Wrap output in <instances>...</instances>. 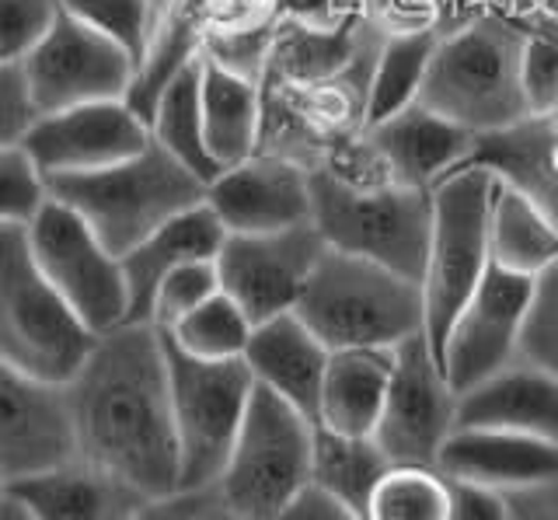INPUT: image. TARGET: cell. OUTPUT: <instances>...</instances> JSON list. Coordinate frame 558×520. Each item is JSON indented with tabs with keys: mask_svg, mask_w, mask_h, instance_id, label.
Listing matches in <instances>:
<instances>
[{
	"mask_svg": "<svg viewBox=\"0 0 558 520\" xmlns=\"http://www.w3.org/2000/svg\"><path fill=\"white\" fill-rule=\"evenodd\" d=\"M66 391L77 415L81 458L122 475L150 499L182 493L161 328L126 322L105 332Z\"/></svg>",
	"mask_w": 558,
	"mask_h": 520,
	"instance_id": "1",
	"label": "cell"
},
{
	"mask_svg": "<svg viewBox=\"0 0 558 520\" xmlns=\"http://www.w3.org/2000/svg\"><path fill=\"white\" fill-rule=\"evenodd\" d=\"M314 214L328 249L388 266L423 283L433 238V189H412L388 176L360 179L336 165L311 168Z\"/></svg>",
	"mask_w": 558,
	"mask_h": 520,
	"instance_id": "2",
	"label": "cell"
},
{
	"mask_svg": "<svg viewBox=\"0 0 558 520\" xmlns=\"http://www.w3.org/2000/svg\"><path fill=\"white\" fill-rule=\"evenodd\" d=\"M301 322L331 353L339 350H398L426 332V293L371 258L325 249L296 304Z\"/></svg>",
	"mask_w": 558,
	"mask_h": 520,
	"instance_id": "3",
	"label": "cell"
},
{
	"mask_svg": "<svg viewBox=\"0 0 558 520\" xmlns=\"http://www.w3.org/2000/svg\"><path fill=\"white\" fill-rule=\"evenodd\" d=\"M98 339L35 266L25 223H0V363L46 385H70Z\"/></svg>",
	"mask_w": 558,
	"mask_h": 520,
	"instance_id": "4",
	"label": "cell"
},
{
	"mask_svg": "<svg viewBox=\"0 0 558 520\" xmlns=\"http://www.w3.org/2000/svg\"><path fill=\"white\" fill-rule=\"evenodd\" d=\"M531 28L506 19H478L440 36L418 101L482 136L527 123L523 43Z\"/></svg>",
	"mask_w": 558,
	"mask_h": 520,
	"instance_id": "5",
	"label": "cell"
},
{
	"mask_svg": "<svg viewBox=\"0 0 558 520\" xmlns=\"http://www.w3.org/2000/svg\"><path fill=\"white\" fill-rule=\"evenodd\" d=\"M52 196L77 210L119 258L168 220L206 203V182L168 147L150 141L133 158L87 176L49 179Z\"/></svg>",
	"mask_w": 558,
	"mask_h": 520,
	"instance_id": "6",
	"label": "cell"
},
{
	"mask_svg": "<svg viewBox=\"0 0 558 520\" xmlns=\"http://www.w3.org/2000/svg\"><path fill=\"white\" fill-rule=\"evenodd\" d=\"M499 182L502 179L493 165L468 161L433 189V238L423 293L426 339L436 360L444 356V342L461 307L493 266V206Z\"/></svg>",
	"mask_w": 558,
	"mask_h": 520,
	"instance_id": "7",
	"label": "cell"
},
{
	"mask_svg": "<svg viewBox=\"0 0 558 520\" xmlns=\"http://www.w3.org/2000/svg\"><path fill=\"white\" fill-rule=\"evenodd\" d=\"M314 437L318 423L255 385L231 461L214 489L217 503L241 520H276L314 482Z\"/></svg>",
	"mask_w": 558,
	"mask_h": 520,
	"instance_id": "8",
	"label": "cell"
},
{
	"mask_svg": "<svg viewBox=\"0 0 558 520\" xmlns=\"http://www.w3.org/2000/svg\"><path fill=\"white\" fill-rule=\"evenodd\" d=\"M171 406L182 458V493H214L248 415L255 377L244 360L189 356L168 336Z\"/></svg>",
	"mask_w": 558,
	"mask_h": 520,
	"instance_id": "9",
	"label": "cell"
},
{
	"mask_svg": "<svg viewBox=\"0 0 558 520\" xmlns=\"http://www.w3.org/2000/svg\"><path fill=\"white\" fill-rule=\"evenodd\" d=\"M25 231L35 266L98 336L130 322V283L122 258L77 210L52 196Z\"/></svg>",
	"mask_w": 558,
	"mask_h": 520,
	"instance_id": "10",
	"label": "cell"
},
{
	"mask_svg": "<svg viewBox=\"0 0 558 520\" xmlns=\"http://www.w3.org/2000/svg\"><path fill=\"white\" fill-rule=\"evenodd\" d=\"M22 66L43 116H49L74 106H92V101L126 98L140 60L112 36L63 11L49 36L22 60Z\"/></svg>",
	"mask_w": 558,
	"mask_h": 520,
	"instance_id": "11",
	"label": "cell"
},
{
	"mask_svg": "<svg viewBox=\"0 0 558 520\" xmlns=\"http://www.w3.org/2000/svg\"><path fill=\"white\" fill-rule=\"evenodd\" d=\"M458 430V391L423 336L405 339L395 350L388 402H384L374 440L395 464L436 468L440 447Z\"/></svg>",
	"mask_w": 558,
	"mask_h": 520,
	"instance_id": "12",
	"label": "cell"
},
{
	"mask_svg": "<svg viewBox=\"0 0 558 520\" xmlns=\"http://www.w3.org/2000/svg\"><path fill=\"white\" fill-rule=\"evenodd\" d=\"M531 293L534 276L513 273L499 263L485 269L482 283L453 322L440 356L458 398L520 360V336L531 311Z\"/></svg>",
	"mask_w": 558,
	"mask_h": 520,
	"instance_id": "13",
	"label": "cell"
},
{
	"mask_svg": "<svg viewBox=\"0 0 558 520\" xmlns=\"http://www.w3.org/2000/svg\"><path fill=\"white\" fill-rule=\"evenodd\" d=\"M325 249V238L314 223L262 234H227L217 255L220 287L255 325L290 315L301 304Z\"/></svg>",
	"mask_w": 558,
	"mask_h": 520,
	"instance_id": "14",
	"label": "cell"
},
{
	"mask_svg": "<svg viewBox=\"0 0 558 520\" xmlns=\"http://www.w3.org/2000/svg\"><path fill=\"white\" fill-rule=\"evenodd\" d=\"M81 458L66 385L0 371V485L35 479Z\"/></svg>",
	"mask_w": 558,
	"mask_h": 520,
	"instance_id": "15",
	"label": "cell"
},
{
	"mask_svg": "<svg viewBox=\"0 0 558 520\" xmlns=\"http://www.w3.org/2000/svg\"><path fill=\"white\" fill-rule=\"evenodd\" d=\"M150 141L154 133L147 119L126 98H116L43 116L22 147L49 179H63L112 168L140 154Z\"/></svg>",
	"mask_w": 558,
	"mask_h": 520,
	"instance_id": "16",
	"label": "cell"
},
{
	"mask_svg": "<svg viewBox=\"0 0 558 520\" xmlns=\"http://www.w3.org/2000/svg\"><path fill=\"white\" fill-rule=\"evenodd\" d=\"M206 203L223 220L227 234L301 228L314 214L311 168L283 154H252L209 182Z\"/></svg>",
	"mask_w": 558,
	"mask_h": 520,
	"instance_id": "17",
	"label": "cell"
},
{
	"mask_svg": "<svg viewBox=\"0 0 558 520\" xmlns=\"http://www.w3.org/2000/svg\"><path fill=\"white\" fill-rule=\"evenodd\" d=\"M363 136L384 176L412 189H436L478 150L475 133L423 101L363 130Z\"/></svg>",
	"mask_w": 558,
	"mask_h": 520,
	"instance_id": "18",
	"label": "cell"
},
{
	"mask_svg": "<svg viewBox=\"0 0 558 520\" xmlns=\"http://www.w3.org/2000/svg\"><path fill=\"white\" fill-rule=\"evenodd\" d=\"M436 468L453 482L517 493L558 479V447L510 430L458 426L440 447Z\"/></svg>",
	"mask_w": 558,
	"mask_h": 520,
	"instance_id": "19",
	"label": "cell"
},
{
	"mask_svg": "<svg viewBox=\"0 0 558 520\" xmlns=\"http://www.w3.org/2000/svg\"><path fill=\"white\" fill-rule=\"evenodd\" d=\"M0 489L14 493L39 520H136L150 496L133 482L87 458H77L57 472L22 479Z\"/></svg>",
	"mask_w": 558,
	"mask_h": 520,
	"instance_id": "20",
	"label": "cell"
},
{
	"mask_svg": "<svg viewBox=\"0 0 558 520\" xmlns=\"http://www.w3.org/2000/svg\"><path fill=\"white\" fill-rule=\"evenodd\" d=\"M328 360L331 350L301 322L296 311L255 325L248 353H244L255 385L287 398L314 423H318Z\"/></svg>",
	"mask_w": 558,
	"mask_h": 520,
	"instance_id": "21",
	"label": "cell"
},
{
	"mask_svg": "<svg viewBox=\"0 0 558 520\" xmlns=\"http://www.w3.org/2000/svg\"><path fill=\"white\" fill-rule=\"evenodd\" d=\"M458 426L510 430L558 447V377L517 360L458 398Z\"/></svg>",
	"mask_w": 558,
	"mask_h": 520,
	"instance_id": "22",
	"label": "cell"
},
{
	"mask_svg": "<svg viewBox=\"0 0 558 520\" xmlns=\"http://www.w3.org/2000/svg\"><path fill=\"white\" fill-rule=\"evenodd\" d=\"M223 241H227L223 220L214 214L209 203H199L182 217L168 220L161 231H154L136 249L122 255V269H126V283H130V322L154 325L150 322L154 293L165 276L182 263L217 258Z\"/></svg>",
	"mask_w": 558,
	"mask_h": 520,
	"instance_id": "23",
	"label": "cell"
},
{
	"mask_svg": "<svg viewBox=\"0 0 558 520\" xmlns=\"http://www.w3.org/2000/svg\"><path fill=\"white\" fill-rule=\"evenodd\" d=\"M395 350H339L328 360L318 426L345 437H374L388 402Z\"/></svg>",
	"mask_w": 558,
	"mask_h": 520,
	"instance_id": "24",
	"label": "cell"
},
{
	"mask_svg": "<svg viewBox=\"0 0 558 520\" xmlns=\"http://www.w3.org/2000/svg\"><path fill=\"white\" fill-rule=\"evenodd\" d=\"M203 126L206 147L220 168H231L258 154L262 101L258 81L203 53Z\"/></svg>",
	"mask_w": 558,
	"mask_h": 520,
	"instance_id": "25",
	"label": "cell"
},
{
	"mask_svg": "<svg viewBox=\"0 0 558 520\" xmlns=\"http://www.w3.org/2000/svg\"><path fill=\"white\" fill-rule=\"evenodd\" d=\"M440 46V32L433 28H401L380 43L377 60L366 77V112L363 130H371L384 119L409 109L423 95L429 63Z\"/></svg>",
	"mask_w": 558,
	"mask_h": 520,
	"instance_id": "26",
	"label": "cell"
},
{
	"mask_svg": "<svg viewBox=\"0 0 558 520\" xmlns=\"http://www.w3.org/2000/svg\"><path fill=\"white\" fill-rule=\"evenodd\" d=\"M555 258H558V220L527 189L502 179L493 206V263L523 276H537Z\"/></svg>",
	"mask_w": 558,
	"mask_h": 520,
	"instance_id": "27",
	"label": "cell"
},
{
	"mask_svg": "<svg viewBox=\"0 0 558 520\" xmlns=\"http://www.w3.org/2000/svg\"><path fill=\"white\" fill-rule=\"evenodd\" d=\"M150 133L154 141L168 147L182 165H189L196 176L209 185L220 176V165L206 147V126H203V57L185 63L171 84L157 98L150 112Z\"/></svg>",
	"mask_w": 558,
	"mask_h": 520,
	"instance_id": "28",
	"label": "cell"
},
{
	"mask_svg": "<svg viewBox=\"0 0 558 520\" xmlns=\"http://www.w3.org/2000/svg\"><path fill=\"white\" fill-rule=\"evenodd\" d=\"M391 464L395 461L384 455V447L374 437H345V433L318 426V437H314V485L339 496L363 517Z\"/></svg>",
	"mask_w": 558,
	"mask_h": 520,
	"instance_id": "29",
	"label": "cell"
},
{
	"mask_svg": "<svg viewBox=\"0 0 558 520\" xmlns=\"http://www.w3.org/2000/svg\"><path fill=\"white\" fill-rule=\"evenodd\" d=\"M165 332V328H161ZM255 332V322L244 315V307L227 298L220 290L217 298H209L203 307L185 315L179 325L168 328V339L179 346L182 353L199 360H244L248 342Z\"/></svg>",
	"mask_w": 558,
	"mask_h": 520,
	"instance_id": "30",
	"label": "cell"
},
{
	"mask_svg": "<svg viewBox=\"0 0 558 520\" xmlns=\"http://www.w3.org/2000/svg\"><path fill=\"white\" fill-rule=\"evenodd\" d=\"M366 520H450V479L440 468L391 464L371 496Z\"/></svg>",
	"mask_w": 558,
	"mask_h": 520,
	"instance_id": "31",
	"label": "cell"
},
{
	"mask_svg": "<svg viewBox=\"0 0 558 520\" xmlns=\"http://www.w3.org/2000/svg\"><path fill=\"white\" fill-rule=\"evenodd\" d=\"M66 14H74L77 22L92 25L105 36L122 43L136 60H144L154 22H157V4L154 0H60Z\"/></svg>",
	"mask_w": 558,
	"mask_h": 520,
	"instance_id": "32",
	"label": "cell"
},
{
	"mask_svg": "<svg viewBox=\"0 0 558 520\" xmlns=\"http://www.w3.org/2000/svg\"><path fill=\"white\" fill-rule=\"evenodd\" d=\"M52 199L49 176L35 165L32 154L14 144L0 147V223H28L39 217Z\"/></svg>",
	"mask_w": 558,
	"mask_h": 520,
	"instance_id": "33",
	"label": "cell"
},
{
	"mask_svg": "<svg viewBox=\"0 0 558 520\" xmlns=\"http://www.w3.org/2000/svg\"><path fill=\"white\" fill-rule=\"evenodd\" d=\"M223 287H220V269H217V258H196V263H182L174 266L161 287L154 293V311H150V322L157 328H168L179 325L185 315H192L196 307H203L209 298H217Z\"/></svg>",
	"mask_w": 558,
	"mask_h": 520,
	"instance_id": "34",
	"label": "cell"
},
{
	"mask_svg": "<svg viewBox=\"0 0 558 520\" xmlns=\"http://www.w3.org/2000/svg\"><path fill=\"white\" fill-rule=\"evenodd\" d=\"M520 360L558 377V258L534 276L531 311L520 336Z\"/></svg>",
	"mask_w": 558,
	"mask_h": 520,
	"instance_id": "35",
	"label": "cell"
},
{
	"mask_svg": "<svg viewBox=\"0 0 558 520\" xmlns=\"http://www.w3.org/2000/svg\"><path fill=\"white\" fill-rule=\"evenodd\" d=\"M60 14V0H0V60H25Z\"/></svg>",
	"mask_w": 558,
	"mask_h": 520,
	"instance_id": "36",
	"label": "cell"
},
{
	"mask_svg": "<svg viewBox=\"0 0 558 520\" xmlns=\"http://www.w3.org/2000/svg\"><path fill=\"white\" fill-rule=\"evenodd\" d=\"M523 98L531 119L558 116V36L527 32L523 43Z\"/></svg>",
	"mask_w": 558,
	"mask_h": 520,
	"instance_id": "37",
	"label": "cell"
},
{
	"mask_svg": "<svg viewBox=\"0 0 558 520\" xmlns=\"http://www.w3.org/2000/svg\"><path fill=\"white\" fill-rule=\"evenodd\" d=\"M43 119L22 60H0V147L22 144Z\"/></svg>",
	"mask_w": 558,
	"mask_h": 520,
	"instance_id": "38",
	"label": "cell"
},
{
	"mask_svg": "<svg viewBox=\"0 0 558 520\" xmlns=\"http://www.w3.org/2000/svg\"><path fill=\"white\" fill-rule=\"evenodd\" d=\"M450 520H510V499L499 489L450 479Z\"/></svg>",
	"mask_w": 558,
	"mask_h": 520,
	"instance_id": "39",
	"label": "cell"
},
{
	"mask_svg": "<svg viewBox=\"0 0 558 520\" xmlns=\"http://www.w3.org/2000/svg\"><path fill=\"white\" fill-rule=\"evenodd\" d=\"M276 520H366V517L349 507V503H342L339 496H331L322 485L311 482Z\"/></svg>",
	"mask_w": 558,
	"mask_h": 520,
	"instance_id": "40",
	"label": "cell"
},
{
	"mask_svg": "<svg viewBox=\"0 0 558 520\" xmlns=\"http://www.w3.org/2000/svg\"><path fill=\"white\" fill-rule=\"evenodd\" d=\"M506 499H510V520H558V479L506 493Z\"/></svg>",
	"mask_w": 558,
	"mask_h": 520,
	"instance_id": "41",
	"label": "cell"
},
{
	"mask_svg": "<svg viewBox=\"0 0 558 520\" xmlns=\"http://www.w3.org/2000/svg\"><path fill=\"white\" fill-rule=\"evenodd\" d=\"M209 493H174L150 499L144 510L136 513V520H199V510Z\"/></svg>",
	"mask_w": 558,
	"mask_h": 520,
	"instance_id": "42",
	"label": "cell"
},
{
	"mask_svg": "<svg viewBox=\"0 0 558 520\" xmlns=\"http://www.w3.org/2000/svg\"><path fill=\"white\" fill-rule=\"evenodd\" d=\"M0 520H39L28 503H22L14 493L0 489Z\"/></svg>",
	"mask_w": 558,
	"mask_h": 520,
	"instance_id": "43",
	"label": "cell"
},
{
	"mask_svg": "<svg viewBox=\"0 0 558 520\" xmlns=\"http://www.w3.org/2000/svg\"><path fill=\"white\" fill-rule=\"evenodd\" d=\"M199 520H241V517H234L231 510H223L220 503H217V496L209 493L206 503H203V510H199Z\"/></svg>",
	"mask_w": 558,
	"mask_h": 520,
	"instance_id": "44",
	"label": "cell"
},
{
	"mask_svg": "<svg viewBox=\"0 0 558 520\" xmlns=\"http://www.w3.org/2000/svg\"><path fill=\"white\" fill-rule=\"evenodd\" d=\"M154 4H157V0H154Z\"/></svg>",
	"mask_w": 558,
	"mask_h": 520,
	"instance_id": "45",
	"label": "cell"
}]
</instances>
